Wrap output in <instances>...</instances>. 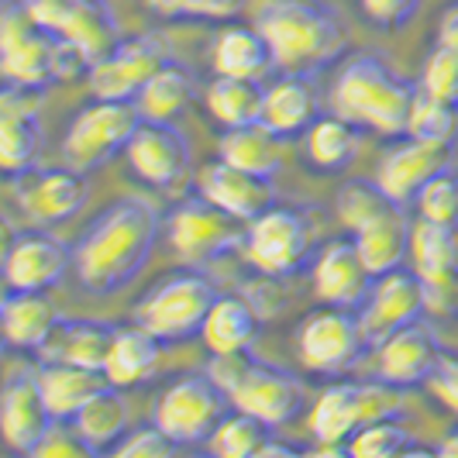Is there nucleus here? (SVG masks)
I'll return each instance as SVG.
<instances>
[{"label": "nucleus", "mask_w": 458, "mask_h": 458, "mask_svg": "<svg viewBox=\"0 0 458 458\" xmlns=\"http://www.w3.org/2000/svg\"><path fill=\"white\" fill-rule=\"evenodd\" d=\"M165 217L141 197H117L72 245V276L90 297H111L135 283L156 252Z\"/></svg>", "instance_id": "nucleus-1"}, {"label": "nucleus", "mask_w": 458, "mask_h": 458, "mask_svg": "<svg viewBox=\"0 0 458 458\" xmlns=\"http://www.w3.org/2000/svg\"><path fill=\"white\" fill-rule=\"evenodd\" d=\"M252 21L273 48L276 72L318 76L348 48L342 14L324 0H259Z\"/></svg>", "instance_id": "nucleus-2"}, {"label": "nucleus", "mask_w": 458, "mask_h": 458, "mask_svg": "<svg viewBox=\"0 0 458 458\" xmlns=\"http://www.w3.org/2000/svg\"><path fill=\"white\" fill-rule=\"evenodd\" d=\"M413 100H417V83L403 80L379 55H352L338 69L331 87L335 114L348 117L352 124L386 141L407 135Z\"/></svg>", "instance_id": "nucleus-3"}, {"label": "nucleus", "mask_w": 458, "mask_h": 458, "mask_svg": "<svg viewBox=\"0 0 458 458\" xmlns=\"http://www.w3.org/2000/svg\"><path fill=\"white\" fill-rule=\"evenodd\" d=\"M87 63L52 38L46 28L28 18L21 0H4L0 7V76L4 83L42 90L87 76Z\"/></svg>", "instance_id": "nucleus-4"}, {"label": "nucleus", "mask_w": 458, "mask_h": 458, "mask_svg": "<svg viewBox=\"0 0 458 458\" xmlns=\"http://www.w3.org/2000/svg\"><path fill=\"white\" fill-rule=\"evenodd\" d=\"M318 249H321L318 225L310 210L297 204H279V200L245 225L242 245H238L252 273L276 276V279H286L300 273L303 266H310Z\"/></svg>", "instance_id": "nucleus-5"}, {"label": "nucleus", "mask_w": 458, "mask_h": 458, "mask_svg": "<svg viewBox=\"0 0 458 458\" xmlns=\"http://www.w3.org/2000/svg\"><path fill=\"white\" fill-rule=\"evenodd\" d=\"M221 297L214 279L204 269H176V273L162 276L159 283H152L141 300L135 303V321L148 327L162 344L190 342L193 335H200L207 321V310L214 307V300Z\"/></svg>", "instance_id": "nucleus-6"}, {"label": "nucleus", "mask_w": 458, "mask_h": 458, "mask_svg": "<svg viewBox=\"0 0 458 458\" xmlns=\"http://www.w3.org/2000/svg\"><path fill=\"white\" fill-rule=\"evenodd\" d=\"M293 348H297L303 372L331 379V376H344L348 369L359 366V359L372 344L366 342L359 310L321 303L297 324Z\"/></svg>", "instance_id": "nucleus-7"}, {"label": "nucleus", "mask_w": 458, "mask_h": 458, "mask_svg": "<svg viewBox=\"0 0 458 458\" xmlns=\"http://www.w3.org/2000/svg\"><path fill=\"white\" fill-rule=\"evenodd\" d=\"M138 124H141V114L131 100L93 97L69 117L66 135H63V159L72 169L93 173L117 156H124Z\"/></svg>", "instance_id": "nucleus-8"}, {"label": "nucleus", "mask_w": 458, "mask_h": 458, "mask_svg": "<svg viewBox=\"0 0 458 458\" xmlns=\"http://www.w3.org/2000/svg\"><path fill=\"white\" fill-rule=\"evenodd\" d=\"M231 396L207 372H186L176 376L165 390L156 396L152 420L180 448H200L217 431V424L228 417Z\"/></svg>", "instance_id": "nucleus-9"}, {"label": "nucleus", "mask_w": 458, "mask_h": 458, "mask_svg": "<svg viewBox=\"0 0 458 458\" xmlns=\"http://www.w3.org/2000/svg\"><path fill=\"white\" fill-rule=\"evenodd\" d=\"M242 234H245V225L200 193L180 200L165 214V242L173 255L193 269H207L217 259L234 252L242 245Z\"/></svg>", "instance_id": "nucleus-10"}, {"label": "nucleus", "mask_w": 458, "mask_h": 458, "mask_svg": "<svg viewBox=\"0 0 458 458\" xmlns=\"http://www.w3.org/2000/svg\"><path fill=\"white\" fill-rule=\"evenodd\" d=\"M28 18L69 46L87 66L107 55L121 38L117 14L107 0H21Z\"/></svg>", "instance_id": "nucleus-11"}, {"label": "nucleus", "mask_w": 458, "mask_h": 458, "mask_svg": "<svg viewBox=\"0 0 458 458\" xmlns=\"http://www.w3.org/2000/svg\"><path fill=\"white\" fill-rule=\"evenodd\" d=\"M173 59V46L159 31H138V35H121L107 55H100L87 69V90L90 97L104 100H131L138 90Z\"/></svg>", "instance_id": "nucleus-12"}, {"label": "nucleus", "mask_w": 458, "mask_h": 458, "mask_svg": "<svg viewBox=\"0 0 458 458\" xmlns=\"http://www.w3.org/2000/svg\"><path fill=\"white\" fill-rule=\"evenodd\" d=\"M69 269H72V249L63 238H55L52 228L24 225L21 231H11L0 262L7 290L48 293L66 279Z\"/></svg>", "instance_id": "nucleus-13"}, {"label": "nucleus", "mask_w": 458, "mask_h": 458, "mask_svg": "<svg viewBox=\"0 0 458 458\" xmlns=\"http://www.w3.org/2000/svg\"><path fill=\"white\" fill-rule=\"evenodd\" d=\"M14 200L24 210L28 225H42V228H59L72 221L87 200H90V183L83 169L72 165H48V169H28L21 176L11 180Z\"/></svg>", "instance_id": "nucleus-14"}, {"label": "nucleus", "mask_w": 458, "mask_h": 458, "mask_svg": "<svg viewBox=\"0 0 458 458\" xmlns=\"http://www.w3.org/2000/svg\"><path fill=\"white\" fill-rule=\"evenodd\" d=\"M424 318H428V286L413 269H403V266L376 276L359 307V321L372 348L383 338L396 335L400 327L424 321Z\"/></svg>", "instance_id": "nucleus-15"}, {"label": "nucleus", "mask_w": 458, "mask_h": 458, "mask_svg": "<svg viewBox=\"0 0 458 458\" xmlns=\"http://www.w3.org/2000/svg\"><path fill=\"white\" fill-rule=\"evenodd\" d=\"M452 162H455V145H431V141L403 135L393 138V145L379 156L372 180L383 186V193L393 204L413 207L428 180H435Z\"/></svg>", "instance_id": "nucleus-16"}, {"label": "nucleus", "mask_w": 458, "mask_h": 458, "mask_svg": "<svg viewBox=\"0 0 458 458\" xmlns=\"http://www.w3.org/2000/svg\"><path fill=\"white\" fill-rule=\"evenodd\" d=\"M231 407L259 417L273 431L293 424L300 413L307 411V386L297 372L255 359L242 386L231 393Z\"/></svg>", "instance_id": "nucleus-17"}, {"label": "nucleus", "mask_w": 458, "mask_h": 458, "mask_svg": "<svg viewBox=\"0 0 458 458\" xmlns=\"http://www.w3.org/2000/svg\"><path fill=\"white\" fill-rule=\"evenodd\" d=\"M42 152V90L0 87V169L7 180L38 165Z\"/></svg>", "instance_id": "nucleus-18"}, {"label": "nucleus", "mask_w": 458, "mask_h": 458, "mask_svg": "<svg viewBox=\"0 0 458 458\" xmlns=\"http://www.w3.org/2000/svg\"><path fill=\"white\" fill-rule=\"evenodd\" d=\"M376 276L369 273L366 259L359 255L355 238H327L310 259V290L318 303L352 307L359 310Z\"/></svg>", "instance_id": "nucleus-19"}, {"label": "nucleus", "mask_w": 458, "mask_h": 458, "mask_svg": "<svg viewBox=\"0 0 458 458\" xmlns=\"http://www.w3.org/2000/svg\"><path fill=\"white\" fill-rule=\"evenodd\" d=\"M190 141L176 124H159V121H141L131 135L124 159L131 165L138 180L156 190H173L183 183L190 173Z\"/></svg>", "instance_id": "nucleus-20"}, {"label": "nucleus", "mask_w": 458, "mask_h": 458, "mask_svg": "<svg viewBox=\"0 0 458 458\" xmlns=\"http://www.w3.org/2000/svg\"><path fill=\"white\" fill-rule=\"evenodd\" d=\"M441 355L445 348L437 344L431 324H407L376 344V376L396 390H417V386H428Z\"/></svg>", "instance_id": "nucleus-21"}, {"label": "nucleus", "mask_w": 458, "mask_h": 458, "mask_svg": "<svg viewBox=\"0 0 458 458\" xmlns=\"http://www.w3.org/2000/svg\"><path fill=\"white\" fill-rule=\"evenodd\" d=\"M52 420L55 417L48 413L35 372H11L0 390V437L7 452L31 455L42 435L52 428Z\"/></svg>", "instance_id": "nucleus-22"}, {"label": "nucleus", "mask_w": 458, "mask_h": 458, "mask_svg": "<svg viewBox=\"0 0 458 458\" xmlns=\"http://www.w3.org/2000/svg\"><path fill=\"white\" fill-rule=\"evenodd\" d=\"M197 193L207 197L214 207L228 210L231 217H238L242 225L255 221L262 210H269V207L276 204L273 180L255 176L249 169H238V165L225 162L221 156L210 159L204 169H200V176H197Z\"/></svg>", "instance_id": "nucleus-23"}, {"label": "nucleus", "mask_w": 458, "mask_h": 458, "mask_svg": "<svg viewBox=\"0 0 458 458\" xmlns=\"http://www.w3.org/2000/svg\"><path fill=\"white\" fill-rule=\"evenodd\" d=\"M318 117H321V93L314 87V76L279 72L273 83L266 87L262 124L269 131H276L283 141L303 138Z\"/></svg>", "instance_id": "nucleus-24"}, {"label": "nucleus", "mask_w": 458, "mask_h": 458, "mask_svg": "<svg viewBox=\"0 0 458 458\" xmlns=\"http://www.w3.org/2000/svg\"><path fill=\"white\" fill-rule=\"evenodd\" d=\"M210 72L214 76H238V80H266L276 72L273 48L266 35L252 24L228 21L210 42Z\"/></svg>", "instance_id": "nucleus-25"}, {"label": "nucleus", "mask_w": 458, "mask_h": 458, "mask_svg": "<svg viewBox=\"0 0 458 458\" xmlns=\"http://www.w3.org/2000/svg\"><path fill=\"white\" fill-rule=\"evenodd\" d=\"M117 324L97 318H59L52 338L38 348V362H69V366L100 369L114 342Z\"/></svg>", "instance_id": "nucleus-26"}, {"label": "nucleus", "mask_w": 458, "mask_h": 458, "mask_svg": "<svg viewBox=\"0 0 458 458\" xmlns=\"http://www.w3.org/2000/svg\"><path fill=\"white\" fill-rule=\"evenodd\" d=\"M366 424V400H362V383L355 379H338L318 393V400L307 407V431L314 441L324 445H344Z\"/></svg>", "instance_id": "nucleus-27"}, {"label": "nucleus", "mask_w": 458, "mask_h": 458, "mask_svg": "<svg viewBox=\"0 0 458 458\" xmlns=\"http://www.w3.org/2000/svg\"><path fill=\"white\" fill-rule=\"evenodd\" d=\"M59 324V310L48 293H28V290H7L0 303V331L4 344L11 352H31L38 355V348L52 338Z\"/></svg>", "instance_id": "nucleus-28"}, {"label": "nucleus", "mask_w": 458, "mask_h": 458, "mask_svg": "<svg viewBox=\"0 0 458 458\" xmlns=\"http://www.w3.org/2000/svg\"><path fill=\"white\" fill-rule=\"evenodd\" d=\"M411 234H413L411 207L393 204L376 221H369L366 228L355 231L352 238L359 245V255L366 259L369 273L383 276L411 262Z\"/></svg>", "instance_id": "nucleus-29"}, {"label": "nucleus", "mask_w": 458, "mask_h": 458, "mask_svg": "<svg viewBox=\"0 0 458 458\" xmlns=\"http://www.w3.org/2000/svg\"><path fill=\"white\" fill-rule=\"evenodd\" d=\"M162 362V342L141 324H117L114 342L107 352V362H104V376L111 386L121 390H138L145 386Z\"/></svg>", "instance_id": "nucleus-30"}, {"label": "nucleus", "mask_w": 458, "mask_h": 458, "mask_svg": "<svg viewBox=\"0 0 458 458\" xmlns=\"http://www.w3.org/2000/svg\"><path fill=\"white\" fill-rule=\"evenodd\" d=\"M262 314L255 310L249 297L221 293L214 307L207 310V321L200 327V342L207 352H252L262 335Z\"/></svg>", "instance_id": "nucleus-31"}, {"label": "nucleus", "mask_w": 458, "mask_h": 458, "mask_svg": "<svg viewBox=\"0 0 458 458\" xmlns=\"http://www.w3.org/2000/svg\"><path fill=\"white\" fill-rule=\"evenodd\" d=\"M362 128L352 124L342 114H321L310 131L303 135V159L314 173L321 176H338L352 162L359 159V145H362Z\"/></svg>", "instance_id": "nucleus-32"}, {"label": "nucleus", "mask_w": 458, "mask_h": 458, "mask_svg": "<svg viewBox=\"0 0 458 458\" xmlns=\"http://www.w3.org/2000/svg\"><path fill=\"white\" fill-rule=\"evenodd\" d=\"M411 269L428 290H445L458 286V238L455 228L431 225L424 217L413 221L411 234Z\"/></svg>", "instance_id": "nucleus-33"}, {"label": "nucleus", "mask_w": 458, "mask_h": 458, "mask_svg": "<svg viewBox=\"0 0 458 458\" xmlns=\"http://www.w3.org/2000/svg\"><path fill=\"white\" fill-rule=\"evenodd\" d=\"M35 379H38V390L46 396V407L55 420H72L93 393L107 383V376L100 369L69 366V362H38Z\"/></svg>", "instance_id": "nucleus-34"}, {"label": "nucleus", "mask_w": 458, "mask_h": 458, "mask_svg": "<svg viewBox=\"0 0 458 458\" xmlns=\"http://www.w3.org/2000/svg\"><path fill=\"white\" fill-rule=\"evenodd\" d=\"M204 111L207 117L228 131V128H245L262 121V104H266V87L262 80H238V76H214L204 87Z\"/></svg>", "instance_id": "nucleus-35"}, {"label": "nucleus", "mask_w": 458, "mask_h": 458, "mask_svg": "<svg viewBox=\"0 0 458 458\" xmlns=\"http://www.w3.org/2000/svg\"><path fill=\"white\" fill-rule=\"evenodd\" d=\"M72 424H76V431L83 435V441L90 445L93 455L114 452V445L128 435V428H131V413H128L124 390L104 383V386L83 403V411L72 417Z\"/></svg>", "instance_id": "nucleus-36"}, {"label": "nucleus", "mask_w": 458, "mask_h": 458, "mask_svg": "<svg viewBox=\"0 0 458 458\" xmlns=\"http://www.w3.org/2000/svg\"><path fill=\"white\" fill-rule=\"evenodd\" d=\"M193 93H197V83H193L190 66H183L180 59H169V63L138 90L135 107H138V114H141V121L176 124V121L190 111Z\"/></svg>", "instance_id": "nucleus-37"}, {"label": "nucleus", "mask_w": 458, "mask_h": 458, "mask_svg": "<svg viewBox=\"0 0 458 458\" xmlns=\"http://www.w3.org/2000/svg\"><path fill=\"white\" fill-rule=\"evenodd\" d=\"M217 156L238 169H249L255 176L276 180L283 169V138L269 131L262 121L245 128H228L217 138Z\"/></svg>", "instance_id": "nucleus-38"}, {"label": "nucleus", "mask_w": 458, "mask_h": 458, "mask_svg": "<svg viewBox=\"0 0 458 458\" xmlns=\"http://www.w3.org/2000/svg\"><path fill=\"white\" fill-rule=\"evenodd\" d=\"M273 435H276L273 428L262 424L259 417L231 407L228 417L217 424V431L210 435V441H207L204 448L210 455H221V458H262V452H266V445H269Z\"/></svg>", "instance_id": "nucleus-39"}, {"label": "nucleus", "mask_w": 458, "mask_h": 458, "mask_svg": "<svg viewBox=\"0 0 458 458\" xmlns=\"http://www.w3.org/2000/svg\"><path fill=\"white\" fill-rule=\"evenodd\" d=\"M413 452H435L437 448H420L411 437L407 424L400 417H379L362 424L355 435L348 437V458H396L413 455Z\"/></svg>", "instance_id": "nucleus-40"}, {"label": "nucleus", "mask_w": 458, "mask_h": 458, "mask_svg": "<svg viewBox=\"0 0 458 458\" xmlns=\"http://www.w3.org/2000/svg\"><path fill=\"white\" fill-rule=\"evenodd\" d=\"M390 207L393 200L383 193V186L376 180H344L338 186V193H335V214H338V221H342V228L348 234L366 228L369 221H376Z\"/></svg>", "instance_id": "nucleus-41"}, {"label": "nucleus", "mask_w": 458, "mask_h": 458, "mask_svg": "<svg viewBox=\"0 0 458 458\" xmlns=\"http://www.w3.org/2000/svg\"><path fill=\"white\" fill-rule=\"evenodd\" d=\"M407 135L431 141V145H455L458 138V107L437 100L431 93L417 90L411 121H407Z\"/></svg>", "instance_id": "nucleus-42"}, {"label": "nucleus", "mask_w": 458, "mask_h": 458, "mask_svg": "<svg viewBox=\"0 0 458 458\" xmlns=\"http://www.w3.org/2000/svg\"><path fill=\"white\" fill-rule=\"evenodd\" d=\"M145 7L162 21L228 24L245 14L249 0H145Z\"/></svg>", "instance_id": "nucleus-43"}, {"label": "nucleus", "mask_w": 458, "mask_h": 458, "mask_svg": "<svg viewBox=\"0 0 458 458\" xmlns=\"http://www.w3.org/2000/svg\"><path fill=\"white\" fill-rule=\"evenodd\" d=\"M413 210H417V217H424L431 225L458 231V173L452 165L441 169L435 180H428V186L413 200Z\"/></svg>", "instance_id": "nucleus-44"}, {"label": "nucleus", "mask_w": 458, "mask_h": 458, "mask_svg": "<svg viewBox=\"0 0 458 458\" xmlns=\"http://www.w3.org/2000/svg\"><path fill=\"white\" fill-rule=\"evenodd\" d=\"M417 90L431 93L437 100L458 107V48L437 42L428 52V59L420 66V76H417Z\"/></svg>", "instance_id": "nucleus-45"}, {"label": "nucleus", "mask_w": 458, "mask_h": 458, "mask_svg": "<svg viewBox=\"0 0 458 458\" xmlns=\"http://www.w3.org/2000/svg\"><path fill=\"white\" fill-rule=\"evenodd\" d=\"M180 445L173 441V437L162 431L156 420H148V424H135V428H128V435L121 437L114 445V452L111 455H124V458H165L173 455Z\"/></svg>", "instance_id": "nucleus-46"}, {"label": "nucleus", "mask_w": 458, "mask_h": 458, "mask_svg": "<svg viewBox=\"0 0 458 458\" xmlns=\"http://www.w3.org/2000/svg\"><path fill=\"white\" fill-rule=\"evenodd\" d=\"M80 455H93L90 445L83 441V435L76 431L72 420H52L42 441L35 445L31 458H80Z\"/></svg>", "instance_id": "nucleus-47"}, {"label": "nucleus", "mask_w": 458, "mask_h": 458, "mask_svg": "<svg viewBox=\"0 0 458 458\" xmlns=\"http://www.w3.org/2000/svg\"><path fill=\"white\" fill-rule=\"evenodd\" d=\"M252 362H255L252 352H210L204 372L214 379V386H221L231 396V393L242 386V379L249 376Z\"/></svg>", "instance_id": "nucleus-48"}, {"label": "nucleus", "mask_w": 458, "mask_h": 458, "mask_svg": "<svg viewBox=\"0 0 458 458\" xmlns=\"http://www.w3.org/2000/svg\"><path fill=\"white\" fill-rule=\"evenodd\" d=\"M362 14L379 31H396L420 11V0H359Z\"/></svg>", "instance_id": "nucleus-49"}, {"label": "nucleus", "mask_w": 458, "mask_h": 458, "mask_svg": "<svg viewBox=\"0 0 458 458\" xmlns=\"http://www.w3.org/2000/svg\"><path fill=\"white\" fill-rule=\"evenodd\" d=\"M428 390H431V396H435L437 403L458 420V355L455 352H445V355H441L435 376L428 379Z\"/></svg>", "instance_id": "nucleus-50"}, {"label": "nucleus", "mask_w": 458, "mask_h": 458, "mask_svg": "<svg viewBox=\"0 0 458 458\" xmlns=\"http://www.w3.org/2000/svg\"><path fill=\"white\" fill-rule=\"evenodd\" d=\"M437 42L458 48V0H448L437 18Z\"/></svg>", "instance_id": "nucleus-51"}, {"label": "nucleus", "mask_w": 458, "mask_h": 458, "mask_svg": "<svg viewBox=\"0 0 458 458\" xmlns=\"http://www.w3.org/2000/svg\"><path fill=\"white\" fill-rule=\"evenodd\" d=\"M435 448H437V455H445V458H458V424H455V428H452V431H448V435L441 437V441H437Z\"/></svg>", "instance_id": "nucleus-52"}]
</instances>
